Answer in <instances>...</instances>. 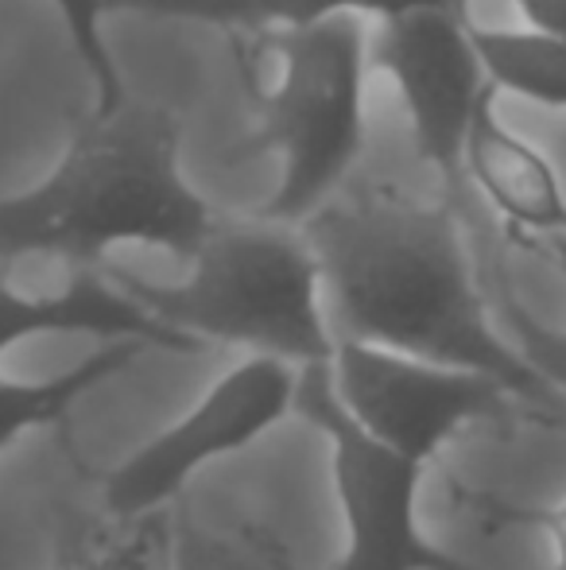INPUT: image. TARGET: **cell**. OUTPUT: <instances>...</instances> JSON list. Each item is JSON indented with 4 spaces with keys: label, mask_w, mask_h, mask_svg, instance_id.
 Returning a JSON list of instances; mask_svg holds the SVG:
<instances>
[{
    "label": "cell",
    "mask_w": 566,
    "mask_h": 570,
    "mask_svg": "<svg viewBox=\"0 0 566 570\" xmlns=\"http://www.w3.org/2000/svg\"><path fill=\"white\" fill-rule=\"evenodd\" d=\"M175 570H295L268 535L252 528L187 524L175 535Z\"/></svg>",
    "instance_id": "obj_15"
},
{
    "label": "cell",
    "mask_w": 566,
    "mask_h": 570,
    "mask_svg": "<svg viewBox=\"0 0 566 570\" xmlns=\"http://www.w3.org/2000/svg\"><path fill=\"white\" fill-rule=\"evenodd\" d=\"M489 299H493V311H497L500 326H505L508 342H513L516 350H520V357L536 368L539 381L566 400V331L544 323V318L516 295L513 279H508L505 264H500L497 256L489 261Z\"/></svg>",
    "instance_id": "obj_14"
},
{
    "label": "cell",
    "mask_w": 566,
    "mask_h": 570,
    "mask_svg": "<svg viewBox=\"0 0 566 570\" xmlns=\"http://www.w3.org/2000/svg\"><path fill=\"white\" fill-rule=\"evenodd\" d=\"M299 365L249 353L241 365L202 392L187 415L151 435L106 478V512L113 520H148L182 493L202 465L257 443L295 407Z\"/></svg>",
    "instance_id": "obj_7"
},
{
    "label": "cell",
    "mask_w": 566,
    "mask_h": 570,
    "mask_svg": "<svg viewBox=\"0 0 566 570\" xmlns=\"http://www.w3.org/2000/svg\"><path fill=\"white\" fill-rule=\"evenodd\" d=\"M544 248L552 253V261L559 264V272L566 276V233H555V237H547V240H544Z\"/></svg>",
    "instance_id": "obj_21"
},
{
    "label": "cell",
    "mask_w": 566,
    "mask_h": 570,
    "mask_svg": "<svg viewBox=\"0 0 566 570\" xmlns=\"http://www.w3.org/2000/svg\"><path fill=\"white\" fill-rule=\"evenodd\" d=\"M295 412L330 446V473L346 517V556L330 570H477L430 543L419 528L424 462L373 439L341 407L330 365L299 368Z\"/></svg>",
    "instance_id": "obj_5"
},
{
    "label": "cell",
    "mask_w": 566,
    "mask_h": 570,
    "mask_svg": "<svg viewBox=\"0 0 566 570\" xmlns=\"http://www.w3.org/2000/svg\"><path fill=\"white\" fill-rule=\"evenodd\" d=\"M330 381L341 407L373 439L424 465L477 423H513L520 415L539 420L513 389L477 368L357 338H338L334 345Z\"/></svg>",
    "instance_id": "obj_6"
},
{
    "label": "cell",
    "mask_w": 566,
    "mask_h": 570,
    "mask_svg": "<svg viewBox=\"0 0 566 570\" xmlns=\"http://www.w3.org/2000/svg\"><path fill=\"white\" fill-rule=\"evenodd\" d=\"M218 226L182 171L179 120L159 106L125 101L75 120L59 164L28 190L0 198V264L59 256L98 268L121 245L195 256Z\"/></svg>",
    "instance_id": "obj_2"
},
{
    "label": "cell",
    "mask_w": 566,
    "mask_h": 570,
    "mask_svg": "<svg viewBox=\"0 0 566 570\" xmlns=\"http://www.w3.org/2000/svg\"><path fill=\"white\" fill-rule=\"evenodd\" d=\"M469 0H361V12L380 20V16H396V12H411V8H458L466 12Z\"/></svg>",
    "instance_id": "obj_20"
},
{
    "label": "cell",
    "mask_w": 566,
    "mask_h": 570,
    "mask_svg": "<svg viewBox=\"0 0 566 570\" xmlns=\"http://www.w3.org/2000/svg\"><path fill=\"white\" fill-rule=\"evenodd\" d=\"M369 16L334 12L299 28L268 31L272 82L260 98V140L280 159V183L260 218L302 226L326 206L365 148Z\"/></svg>",
    "instance_id": "obj_4"
},
{
    "label": "cell",
    "mask_w": 566,
    "mask_h": 570,
    "mask_svg": "<svg viewBox=\"0 0 566 570\" xmlns=\"http://www.w3.org/2000/svg\"><path fill=\"white\" fill-rule=\"evenodd\" d=\"M109 276L171 331L226 342L291 365H330L338 334L307 233L287 222H218L190 256L187 279L156 284L129 268Z\"/></svg>",
    "instance_id": "obj_3"
},
{
    "label": "cell",
    "mask_w": 566,
    "mask_h": 570,
    "mask_svg": "<svg viewBox=\"0 0 566 570\" xmlns=\"http://www.w3.org/2000/svg\"><path fill=\"white\" fill-rule=\"evenodd\" d=\"M481 504L485 517H493L497 524H528L552 540V556L555 570H566V501L559 504H544V509H516V504H500V501H474Z\"/></svg>",
    "instance_id": "obj_18"
},
{
    "label": "cell",
    "mask_w": 566,
    "mask_h": 570,
    "mask_svg": "<svg viewBox=\"0 0 566 570\" xmlns=\"http://www.w3.org/2000/svg\"><path fill=\"white\" fill-rule=\"evenodd\" d=\"M500 90L489 86L477 101L466 136V183L481 190L485 203L520 237L547 240L566 233V187L555 164L524 140L497 106Z\"/></svg>",
    "instance_id": "obj_10"
},
{
    "label": "cell",
    "mask_w": 566,
    "mask_h": 570,
    "mask_svg": "<svg viewBox=\"0 0 566 570\" xmlns=\"http://www.w3.org/2000/svg\"><path fill=\"white\" fill-rule=\"evenodd\" d=\"M516 8L524 16V28L566 43V0H516Z\"/></svg>",
    "instance_id": "obj_19"
},
{
    "label": "cell",
    "mask_w": 566,
    "mask_h": 570,
    "mask_svg": "<svg viewBox=\"0 0 566 570\" xmlns=\"http://www.w3.org/2000/svg\"><path fill=\"white\" fill-rule=\"evenodd\" d=\"M143 350H148L143 342H106L90 357L75 361V365L54 376H43V381L0 376V454L12 443H20L23 435H31V431L59 423L98 384L125 373Z\"/></svg>",
    "instance_id": "obj_11"
},
{
    "label": "cell",
    "mask_w": 566,
    "mask_h": 570,
    "mask_svg": "<svg viewBox=\"0 0 566 570\" xmlns=\"http://www.w3.org/2000/svg\"><path fill=\"white\" fill-rule=\"evenodd\" d=\"M121 532L90 535L62 556L59 570H156L159 532L148 520H117Z\"/></svg>",
    "instance_id": "obj_17"
},
{
    "label": "cell",
    "mask_w": 566,
    "mask_h": 570,
    "mask_svg": "<svg viewBox=\"0 0 566 570\" xmlns=\"http://www.w3.org/2000/svg\"><path fill=\"white\" fill-rule=\"evenodd\" d=\"M106 16H148V20L210 23L234 31H280L322 20L334 12H361V0H101ZM365 16V12H361Z\"/></svg>",
    "instance_id": "obj_13"
},
{
    "label": "cell",
    "mask_w": 566,
    "mask_h": 570,
    "mask_svg": "<svg viewBox=\"0 0 566 570\" xmlns=\"http://www.w3.org/2000/svg\"><path fill=\"white\" fill-rule=\"evenodd\" d=\"M302 233L322 268L338 338L477 368L513 389L544 423L566 415V400L508 342L477 276L458 203L361 190L318 206Z\"/></svg>",
    "instance_id": "obj_1"
},
{
    "label": "cell",
    "mask_w": 566,
    "mask_h": 570,
    "mask_svg": "<svg viewBox=\"0 0 566 570\" xmlns=\"http://www.w3.org/2000/svg\"><path fill=\"white\" fill-rule=\"evenodd\" d=\"M373 67L388 75L411 125L416 156L461 206L466 195V136L489 75L474 43V20L458 8H411L380 16L369 36Z\"/></svg>",
    "instance_id": "obj_8"
},
{
    "label": "cell",
    "mask_w": 566,
    "mask_h": 570,
    "mask_svg": "<svg viewBox=\"0 0 566 570\" xmlns=\"http://www.w3.org/2000/svg\"><path fill=\"white\" fill-rule=\"evenodd\" d=\"M54 334L143 342L148 350L156 345L171 353L202 350L195 338L159 323L129 287H121L113 276H101L98 268H78L67 284L51 292H23L4 276V264H0V353L31 338H54Z\"/></svg>",
    "instance_id": "obj_9"
},
{
    "label": "cell",
    "mask_w": 566,
    "mask_h": 570,
    "mask_svg": "<svg viewBox=\"0 0 566 570\" xmlns=\"http://www.w3.org/2000/svg\"><path fill=\"white\" fill-rule=\"evenodd\" d=\"M51 4H54V12H59L62 28H67L70 47H75V55L82 59L86 78H90V86H93L90 109H98V114L121 109L125 101H129V94H125L121 67H117L113 51H109V43H106V31H101V23H106L101 0H51Z\"/></svg>",
    "instance_id": "obj_16"
},
{
    "label": "cell",
    "mask_w": 566,
    "mask_h": 570,
    "mask_svg": "<svg viewBox=\"0 0 566 570\" xmlns=\"http://www.w3.org/2000/svg\"><path fill=\"white\" fill-rule=\"evenodd\" d=\"M474 43L500 94L544 109H566V43L532 28H477Z\"/></svg>",
    "instance_id": "obj_12"
}]
</instances>
